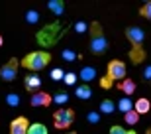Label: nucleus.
Returning <instances> with one entry per match:
<instances>
[{"mask_svg": "<svg viewBox=\"0 0 151 134\" xmlns=\"http://www.w3.org/2000/svg\"><path fill=\"white\" fill-rule=\"evenodd\" d=\"M51 61V53L45 50H37V51H32V53H28V55L24 57L22 61V67L24 69H28V71H41V69H45V67L49 65Z\"/></svg>", "mask_w": 151, "mask_h": 134, "instance_id": "nucleus-1", "label": "nucleus"}, {"mask_svg": "<svg viewBox=\"0 0 151 134\" xmlns=\"http://www.w3.org/2000/svg\"><path fill=\"white\" fill-rule=\"evenodd\" d=\"M88 34H90V51L94 55H102L108 50V39L104 36V30L98 22H90L88 26Z\"/></svg>", "mask_w": 151, "mask_h": 134, "instance_id": "nucleus-2", "label": "nucleus"}, {"mask_svg": "<svg viewBox=\"0 0 151 134\" xmlns=\"http://www.w3.org/2000/svg\"><path fill=\"white\" fill-rule=\"evenodd\" d=\"M63 36V30H61V24L59 22H53V24H47L43 30H39L35 34V39H37L39 45L43 47H51L59 42V38Z\"/></svg>", "mask_w": 151, "mask_h": 134, "instance_id": "nucleus-3", "label": "nucleus"}, {"mask_svg": "<svg viewBox=\"0 0 151 134\" xmlns=\"http://www.w3.org/2000/svg\"><path fill=\"white\" fill-rule=\"evenodd\" d=\"M53 122H55V128H69L75 122V111L73 109H57L53 114Z\"/></svg>", "mask_w": 151, "mask_h": 134, "instance_id": "nucleus-4", "label": "nucleus"}, {"mask_svg": "<svg viewBox=\"0 0 151 134\" xmlns=\"http://www.w3.org/2000/svg\"><path fill=\"white\" fill-rule=\"evenodd\" d=\"M126 73H128V67H126L124 61H120V59H112L106 67V77H110L112 81H124L126 79Z\"/></svg>", "mask_w": 151, "mask_h": 134, "instance_id": "nucleus-5", "label": "nucleus"}, {"mask_svg": "<svg viewBox=\"0 0 151 134\" xmlns=\"http://www.w3.org/2000/svg\"><path fill=\"white\" fill-rule=\"evenodd\" d=\"M126 38L129 39V44H132V50H143V39H145V32L137 26H129L126 28Z\"/></svg>", "mask_w": 151, "mask_h": 134, "instance_id": "nucleus-6", "label": "nucleus"}, {"mask_svg": "<svg viewBox=\"0 0 151 134\" xmlns=\"http://www.w3.org/2000/svg\"><path fill=\"white\" fill-rule=\"evenodd\" d=\"M18 65H22V63L18 61L16 57H12L6 65H2V69H0V79H2V81L12 83V81L18 77Z\"/></svg>", "mask_w": 151, "mask_h": 134, "instance_id": "nucleus-7", "label": "nucleus"}, {"mask_svg": "<svg viewBox=\"0 0 151 134\" xmlns=\"http://www.w3.org/2000/svg\"><path fill=\"white\" fill-rule=\"evenodd\" d=\"M29 120L26 117H16L10 122V134H28Z\"/></svg>", "mask_w": 151, "mask_h": 134, "instance_id": "nucleus-8", "label": "nucleus"}, {"mask_svg": "<svg viewBox=\"0 0 151 134\" xmlns=\"http://www.w3.org/2000/svg\"><path fill=\"white\" fill-rule=\"evenodd\" d=\"M29 103H32V106H49L51 103H53V97H51L49 93L37 91V93H34V95H32Z\"/></svg>", "mask_w": 151, "mask_h": 134, "instance_id": "nucleus-9", "label": "nucleus"}, {"mask_svg": "<svg viewBox=\"0 0 151 134\" xmlns=\"http://www.w3.org/2000/svg\"><path fill=\"white\" fill-rule=\"evenodd\" d=\"M24 87L34 95V93H37V91H39V87H41V79H39L35 73H29V75L24 77Z\"/></svg>", "mask_w": 151, "mask_h": 134, "instance_id": "nucleus-10", "label": "nucleus"}, {"mask_svg": "<svg viewBox=\"0 0 151 134\" xmlns=\"http://www.w3.org/2000/svg\"><path fill=\"white\" fill-rule=\"evenodd\" d=\"M81 81H84V85L90 83V81H94L96 77H98V71H96L94 67H90V65H84L83 69H81Z\"/></svg>", "mask_w": 151, "mask_h": 134, "instance_id": "nucleus-11", "label": "nucleus"}, {"mask_svg": "<svg viewBox=\"0 0 151 134\" xmlns=\"http://www.w3.org/2000/svg\"><path fill=\"white\" fill-rule=\"evenodd\" d=\"M47 8H49L55 16H63V14H65V2H63V0H49V2H47Z\"/></svg>", "mask_w": 151, "mask_h": 134, "instance_id": "nucleus-12", "label": "nucleus"}, {"mask_svg": "<svg viewBox=\"0 0 151 134\" xmlns=\"http://www.w3.org/2000/svg\"><path fill=\"white\" fill-rule=\"evenodd\" d=\"M134 109L139 114H147V112L151 111V103H149V99H137L134 103Z\"/></svg>", "mask_w": 151, "mask_h": 134, "instance_id": "nucleus-13", "label": "nucleus"}, {"mask_svg": "<svg viewBox=\"0 0 151 134\" xmlns=\"http://www.w3.org/2000/svg\"><path fill=\"white\" fill-rule=\"evenodd\" d=\"M116 106H118V105L114 103L112 99H104V100L100 103V106H98V109H100L102 114H112V112L116 111Z\"/></svg>", "mask_w": 151, "mask_h": 134, "instance_id": "nucleus-14", "label": "nucleus"}, {"mask_svg": "<svg viewBox=\"0 0 151 134\" xmlns=\"http://www.w3.org/2000/svg\"><path fill=\"white\" fill-rule=\"evenodd\" d=\"M75 95H77V99H81V100H88L90 97H92V91H90L88 85H81V87H77Z\"/></svg>", "mask_w": 151, "mask_h": 134, "instance_id": "nucleus-15", "label": "nucleus"}, {"mask_svg": "<svg viewBox=\"0 0 151 134\" xmlns=\"http://www.w3.org/2000/svg\"><path fill=\"white\" fill-rule=\"evenodd\" d=\"M120 89H122L124 93H126V95L129 97V95H134V93H135V83L132 81V79L126 77V79L122 81V83H120Z\"/></svg>", "mask_w": 151, "mask_h": 134, "instance_id": "nucleus-16", "label": "nucleus"}, {"mask_svg": "<svg viewBox=\"0 0 151 134\" xmlns=\"http://www.w3.org/2000/svg\"><path fill=\"white\" fill-rule=\"evenodd\" d=\"M118 109L126 114V112H129V111H134V103L129 100V97H124V99H120L118 100Z\"/></svg>", "mask_w": 151, "mask_h": 134, "instance_id": "nucleus-17", "label": "nucleus"}, {"mask_svg": "<svg viewBox=\"0 0 151 134\" xmlns=\"http://www.w3.org/2000/svg\"><path fill=\"white\" fill-rule=\"evenodd\" d=\"M28 134H49L47 132V126L41 122H34V124H29V130Z\"/></svg>", "mask_w": 151, "mask_h": 134, "instance_id": "nucleus-18", "label": "nucleus"}, {"mask_svg": "<svg viewBox=\"0 0 151 134\" xmlns=\"http://www.w3.org/2000/svg\"><path fill=\"white\" fill-rule=\"evenodd\" d=\"M129 59L134 63H141L145 59V51L143 50H129Z\"/></svg>", "mask_w": 151, "mask_h": 134, "instance_id": "nucleus-19", "label": "nucleus"}, {"mask_svg": "<svg viewBox=\"0 0 151 134\" xmlns=\"http://www.w3.org/2000/svg\"><path fill=\"white\" fill-rule=\"evenodd\" d=\"M139 112L135 111H129V112H126V114H124V120H126V124H137V120H139Z\"/></svg>", "mask_w": 151, "mask_h": 134, "instance_id": "nucleus-20", "label": "nucleus"}, {"mask_svg": "<svg viewBox=\"0 0 151 134\" xmlns=\"http://www.w3.org/2000/svg\"><path fill=\"white\" fill-rule=\"evenodd\" d=\"M61 57H63L67 63H73V61H77L81 55H78L77 51H73V50H63V51H61Z\"/></svg>", "mask_w": 151, "mask_h": 134, "instance_id": "nucleus-21", "label": "nucleus"}, {"mask_svg": "<svg viewBox=\"0 0 151 134\" xmlns=\"http://www.w3.org/2000/svg\"><path fill=\"white\" fill-rule=\"evenodd\" d=\"M20 103H22V99H20L18 93H8V95H6V105L8 106H18Z\"/></svg>", "mask_w": 151, "mask_h": 134, "instance_id": "nucleus-22", "label": "nucleus"}, {"mask_svg": "<svg viewBox=\"0 0 151 134\" xmlns=\"http://www.w3.org/2000/svg\"><path fill=\"white\" fill-rule=\"evenodd\" d=\"M139 14L145 18V20H151V0H147L145 4L139 8Z\"/></svg>", "mask_w": 151, "mask_h": 134, "instance_id": "nucleus-23", "label": "nucleus"}, {"mask_svg": "<svg viewBox=\"0 0 151 134\" xmlns=\"http://www.w3.org/2000/svg\"><path fill=\"white\" fill-rule=\"evenodd\" d=\"M110 134H135V130H128L124 126H120V124H116V126L110 128Z\"/></svg>", "mask_w": 151, "mask_h": 134, "instance_id": "nucleus-24", "label": "nucleus"}, {"mask_svg": "<svg viewBox=\"0 0 151 134\" xmlns=\"http://www.w3.org/2000/svg\"><path fill=\"white\" fill-rule=\"evenodd\" d=\"M39 20V12L37 10H29L28 14H26V22L28 24H35Z\"/></svg>", "mask_w": 151, "mask_h": 134, "instance_id": "nucleus-25", "label": "nucleus"}, {"mask_svg": "<svg viewBox=\"0 0 151 134\" xmlns=\"http://www.w3.org/2000/svg\"><path fill=\"white\" fill-rule=\"evenodd\" d=\"M51 79H53V81H61V79H65V71H63L61 67H55V69L51 71Z\"/></svg>", "mask_w": 151, "mask_h": 134, "instance_id": "nucleus-26", "label": "nucleus"}, {"mask_svg": "<svg viewBox=\"0 0 151 134\" xmlns=\"http://www.w3.org/2000/svg\"><path fill=\"white\" fill-rule=\"evenodd\" d=\"M67 100H69L67 93H57V95L53 97V103H57V105H67Z\"/></svg>", "mask_w": 151, "mask_h": 134, "instance_id": "nucleus-27", "label": "nucleus"}, {"mask_svg": "<svg viewBox=\"0 0 151 134\" xmlns=\"http://www.w3.org/2000/svg\"><path fill=\"white\" fill-rule=\"evenodd\" d=\"M65 85H75L77 83V73H73V71H69V73H65Z\"/></svg>", "mask_w": 151, "mask_h": 134, "instance_id": "nucleus-28", "label": "nucleus"}, {"mask_svg": "<svg viewBox=\"0 0 151 134\" xmlns=\"http://www.w3.org/2000/svg\"><path fill=\"white\" fill-rule=\"evenodd\" d=\"M86 120H88L90 124H98L100 122V114H98V112H88V114H86Z\"/></svg>", "mask_w": 151, "mask_h": 134, "instance_id": "nucleus-29", "label": "nucleus"}, {"mask_svg": "<svg viewBox=\"0 0 151 134\" xmlns=\"http://www.w3.org/2000/svg\"><path fill=\"white\" fill-rule=\"evenodd\" d=\"M112 83H114V81H112L110 77H106V75H104V77L100 79V85L104 87V89H108V87H112Z\"/></svg>", "mask_w": 151, "mask_h": 134, "instance_id": "nucleus-30", "label": "nucleus"}, {"mask_svg": "<svg viewBox=\"0 0 151 134\" xmlns=\"http://www.w3.org/2000/svg\"><path fill=\"white\" fill-rule=\"evenodd\" d=\"M75 28H77V32H78V34H83V32H86V28H88V26H86L84 22H78Z\"/></svg>", "mask_w": 151, "mask_h": 134, "instance_id": "nucleus-31", "label": "nucleus"}, {"mask_svg": "<svg viewBox=\"0 0 151 134\" xmlns=\"http://www.w3.org/2000/svg\"><path fill=\"white\" fill-rule=\"evenodd\" d=\"M143 79H147V81H151V65H147L145 69H143Z\"/></svg>", "mask_w": 151, "mask_h": 134, "instance_id": "nucleus-32", "label": "nucleus"}, {"mask_svg": "<svg viewBox=\"0 0 151 134\" xmlns=\"http://www.w3.org/2000/svg\"><path fill=\"white\" fill-rule=\"evenodd\" d=\"M4 45V38H2V34H0V47Z\"/></svg>", "mask_w": 151, "mask_h": 134, "instance_id": "nucleus-33", "label": "nucleus"}, {"mask_svg": "<svg viewBox=\"0 0 151 134\" xmlns=\"http://www.w3.org/2000/svg\"><path fill=\"white\" fill-rule=\"evenodd\" d=\"M145 134H151V128H149V130H147V132H145Z\"/></svg>", "mask_w": 151, "mask_h": 134, "instance_id": "nucleus-34", "label": "nucleus"}, {"mask_svg": "<svg viewBox=\"0 0 151 134\" xmlns=\"http://www.w3.org/2000/svg\"><path fill=\"white\" fill-rule=\"evenodd\" d=\"M67 134H77V132H67Z\"/></svg>", "mask_w": 151, "mask_h": 134, "instance_id": "nucleus-35", "label": "nucleus"}]
</instances>
